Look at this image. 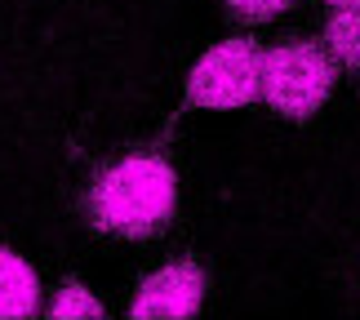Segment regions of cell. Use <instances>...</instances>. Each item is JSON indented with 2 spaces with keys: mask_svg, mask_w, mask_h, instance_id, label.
<instances>
[{
  "mask_svg": "<svg viewBox=\"0 0 360 320\" xmlns=\"http://www.w3.org/2000/svg\"><path fill=\"white\" fill-rule=\"evenodd\" d=\"M49 316H58V320H85V316H89V320H98L103 307H98V298H94L85 285L67 281V285H58V294H53Z\"/></svg>",
  "mask_w": 360,
  "mask_h": 320,
  "instance_id": "cell-7",
  "label": "cell"
},
{
  "mask_svg": "<svg viewBox=\"0 0 360 320\" xmlns=\"http://www.w3.org/2000/svg\"><path fill=\"white\" fill-rule=\"evenodd\" d=\"M294 0H227V9L236 13L240 23H267L276 13H285Z\"/></svg>",
  "mask_w": 360,
  "mask_h": 320,
  "instance_id": "cell-8",
  "label": "cell"
},
{
  "mask_svg": "<svg viewBox=\"0 0 360 320\" xmlns=\"http://www.w3.org/2000/svg\"><path fill=\"white\" fill-rule=\"evenodd\" d=\"M334 94V58L311 40H289L262 53V98L289 120H307Z\"/></svg>",
  "mask_w": 360,
  "mask_h": 320,
  "instance_id": "cell-2",
  "label": "cell"
},
{
  "mask_svg": "<svg viewBox=\"0 0 360 320\" xmlns=\"http://www.w3.org/2000/svg\"><path fill=\"white\" fill-rule=\"evenodd\" d=\"M174 205H178L174 165L165 156H151V151H134L94 178L85 210L98 231L124 236V241H147L174 218Z\"/></svg>",
  "mask_w": 360,
  "mask_h": 320,
  "instance_id": "cell-1",
  "label": "cell"
},
{
  "mask_svg": "<svg viewBox=\"0 0 360 320\" xmlns=\"http://www.w3.org/2000/svg\"><path fill=\"white\" fill-rule=\"evenodd\" d=\"M40 302V285L36 271L13 254V249L0 245V320H22L32 316Z\"/></svg>",
  "mask_w": 360,
  "mask_h": 320,
  "instance_id": "cell-5",
  "label": "cell"
},
{
  "mask_svg": "<svg viewBox=\"0 0 360 320\" xmlns=\"http://www.w3.org/2000/svg\"><path fill=\"white\" fill-rule=\"evenodd\" d=\"M200 302H205V271H200V262L183 258V262L151 271L138 285L129 316L134 320H187L200 312Z\"/></svg>",
  "mask_w": 360,
  "mask_h": 320,
  "instance_id": "cell-4",
  "label": "cell"
},
{
  "mask_svg": "<svg viewBox=\"0 0 360 320\" xmlns=\"http://www.w3.org/2000/svg\"><path fill=\"white\" fill-rule=\"evenodd\" d=\"M325 45L347 67H360V0L356 5H338V13L325 23Z\"/></svg>",
  "mask_w": 360,
  "mask_h": 320,
  "instance_id": "cell-6",
  "label": "cell"
},
{
  "mask_svg": "<svg viewBox=\"0 0 360 320\" xmlns=\"http://www.w3.org/2000/svg\"><path fill=\"white\" fill-rule=\"evenodd\" d=\"M254 98H262V49L245 36L214 45L187 76L191 107L227 111V107H245Z\"/></svg>",
  "mask_w": 360,
  "mask_h": 320,
  "instance_id": "cell-3",
  "label": "cell"
},
{
  "mask_svg": "<svg viewBox=\"0 0 360 320\" xmlns=\"http://www.w3.org/2000/svg\"><path fill=\"white\" fill-rule=\"evenodd\" d=\"M329 5H356V0H329Z\"/></svg>",
  "mask_w": 360,
  "mask_h": 320,
  "instance_id": "cell-9",
  "label": "cell"
}]
</instances>
